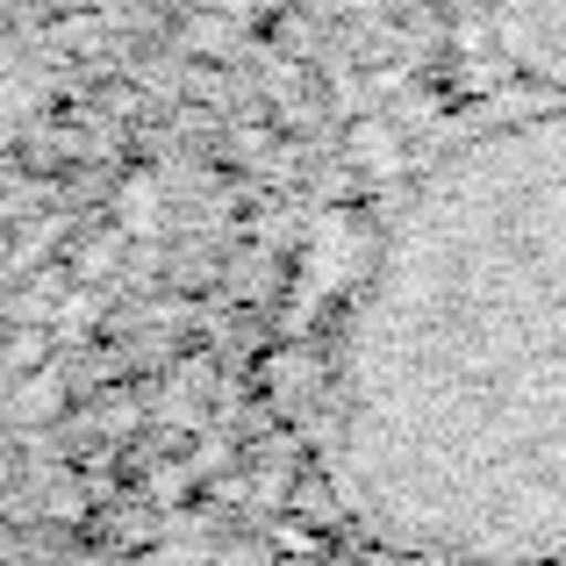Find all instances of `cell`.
<instances>
[{"label":"cell","instance_id":"cell-2","mask_svg":"<svg viewBox=\"0 0 566 566\" xmlns=\"http://www.w3.org/2000/svg\"><path fill=\"white\" fill-rule=\"evenodd\" d=\"M516 22V36H531L538 51H553L566 65V0H502Z\"/></svg>","mask_w":566,"mask_h":566},{"label":"cell","instance_id":"cell-1","mask_svg":"<svg viewBox=\"0 0 566 566\" xmlns=\"http://www.w3.org/2000/svg\"><path fill=\"white\" fill-rule=\"evenodd\" d=\"M337 481L423 566H566V115L467 144L337 366Z\"/></svg>","mask_w":566,"mask_h":566}]
</instances>
